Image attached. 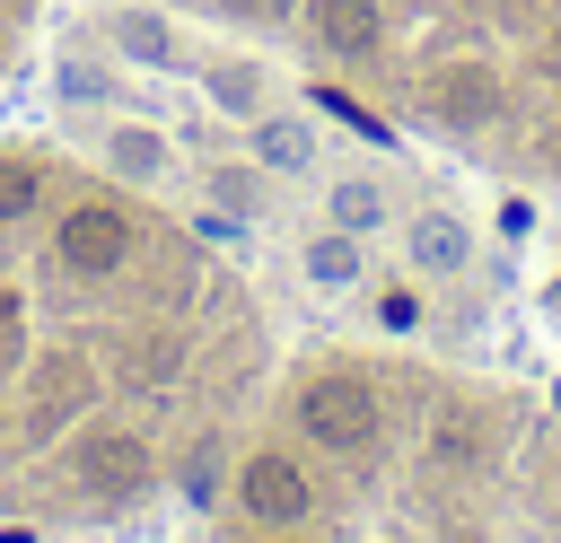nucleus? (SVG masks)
I'll list each match as a JSON object with an SVG mask.
<instances>
[{"instance_id": "6ab92c4d", "label": "nucleus", "mask_w": 561, "mask_h": 543, "mask_svg": "<svg viewBox=\"0 0 561 543\" xmlns=\"http://www.w3.org/2000/svg\"><path fill=\"white\" fill-rule=\"evenodd\" d=\"M219 490V447H193V499Z\"/></svg>"}, {"instance_id": "f8f14e48", "label": "nucleus", "mask_w": 561, "mask_h": 543, "mask_svg": "<svg viewBox=\"0 0 561 543\" xmlns=\"http://www.w3.org/2000/svg\"><path fill=\"white\" fill-rule=\"evenodd\" d=\"M307 280H316V289H351V280H359V236H351V228H342V236H316V245H307Z\"/></svg>"}, {"instance_id": "20e7f679", "label": "nucleus", "mask_w": 561, "mask_h": 543, "mask_svg": "<svg viewBox=\"0 0 561 543\" xmlns=\"http://www.w3.org/2000/svg\"><path fill=\"white\" fill-rule=\"evenodd\" d=\"M237 499H245V517H254V525H298V517L316 508V482H307V464H298V455L254 447V455L237 464Z\"/></svg>"}, {"instance_id": "2eb2a0df", "label": "nucleus", "mask_w": 561, "mask_h": 543, "mask_svg": "<svg viewBox=\"0 0 561 543\" xmlns=\"http://www.w3.org/2000/svg\"><path fill=\"white\" fill-rule=\"evenodd\" d=\"M333 219L359 236V228H377V219H386V193H377L368 175H342V184H333Z\"/></svg>"}, {"instance_id": "1a4fd4ad", "label": "nucleus", "mask_w": 561, "mask_h": 543, "mask_svg": "<svg viewBox=\"0 0 561 543\" xmlns=\"http://www.w3.org/2000/svg\"><path fill=\"white\" fill-rule=\"evenodd\" d=\"M114 44H123L131 61H149V70L175 61V26H167L158 9H123V18H114Z\"/></svg>"}, {"instance_id": "aec40b11", "label": "nucleus", "mask_w": 561, "mask_h": 543, "mask_svg": "<svg viewBox=\"0 0 561 543\" xmlns=\"http://www.w3.org/2000/svg\"><path fill=\"white\" fill-rule=\"evenodd\" d=\"M219 9H228V18H280L289 0H219Z\"/></svg>"}, {"instance_id": "6e6552de", "label": "nucleus", "mask_w": 561, "mask_h": 543, "mask_svg": "<svg viewBox=\"0 0 561 543\" xmlns=\"http://www.w3.org/2000/svg\"><path fill=\"white\" fill-rule=\"evenodd\" d=\"M316 35H324L333 53H351V61H368V53L386 44V9H377V0H316Z\"/></svg>"}, {"instance_id": "7ed1b4c3", "label": "nucleus", "mask_w": 561, "mask_h": 543, "mask_svg": "<svg viewBox=\"0 0 561 543\" xmlns=\"http://www.w3.org/2000/svg\"><path fill=\"white\" fill-rule=\"evenodd\" d=\"M421 105H430L447 131H482V123L500 114V70H491L482 53H447V61L421 79Z\"/></svg>"}, {"instance_id": "a211bd4d", "label": "nucleus", "mask_w": 561, "mask_h": 543, "mask_svg": "<svg viewBox=\"0 0 561 543\" xmlns=\"http://www.w3.org/2000/svg\"><path fill=\"white\" fill-rule=\"evenodd\" d=\"M254 193H263V175H254V166H210V201H219V210H237V219H245V210H263Z\"/></svg>"}, {"instance_id": "dca6fc26", "label": "nucleus", "mask_w": 561, "mask_h": 543, "mask_svg": "<svg viewBox=\"0 0 561 543\" xmlns=\"http://www.w3.org/2000/svg\"><path fill=\"white\" fill-rule=\"evenodd\" d=\"M175 359H184V350H175L167 333H131V342H123V377H149V385H167V377H175Z\"/></svg>"}, {"instance_id": "ddd939ff", "label": "nucleus", "mask_w": 561, "mask_h": 543, "mask_svg": "<svg viewBox=\"0 0 561 543\" xmlns=\"http://www.w3.org/2000/svg\"><path fill=\"white\" fill-rule=\"evenodd\" d=\"M105 158H114V175H140V184H149V175L167 166V140H158V131H140V123H123V131L105 140Z\"/></svg>"}, {"instance_id": "f257e3e1", "label": "nucleus", "mask_w": 561, "mask_h": 543, "mask_svg": "<svg viewBox=\"0 0 561 543\" xmlns=\"http://www.w3.org/2000/svg\"><path fill=\"white\" fill-rule=\"evenodd\" d=\"M298 429H307L316 447H333V455H368V447H377V429H386L377 385H368V377H351V368H333V377L298 385Z\"/></svg>"}, {"instance_id": "412c9836", "label": "nucleus", "mask_w": 561, "mask_h": 543, "mask_svg": "<svg viewBox=\"0 0 561 543\" xmlns=\"http://www.w3.org/2000/svg\"><path fill=\"white\" fill-rule=\"evenodd\" d=\"M272 543H289V525H272Z\"/></svg>"}, {"instance_id": "f3484780", "label": "nucleus", "mask_w": 561, "mask_h": 543, "mask_svg": "<svg viewBox=\"0 0 561 543\" xmlns=\"http://www.w3.org/2000/svg\"><path fill=\"white\" fill-rule=\"evenodd\" d=\"M44 201V175H35V158H0V219H26Z\"/></svg>"}, {"instance_id": "4468645a", "label": "nucleus", "mask_w": 561, "mask_h": 543, "mask_svg": "<svg viewBox=\"0 0 561 543\" xmlns=\"http://www.w3.org/2000/svg\"><path fill=\"white\" fill-rule=\"evenodd\" d=\"M210 105H228V114H254V105H263V79H254V61H210Z\"/></svg>"}, {"instance_id": "f03ea898", "label": "nucleus", "mask_w": 561, "mask_h": 543, "mask_svg": "<svg viewBox=\"0 0 561 543\" xmlns=\"http://www.w3.org/2000/svg\"><path fill=\"white\" fill-rule=\"evenodd\" d=\"M53 254L70 280H114L131 263V219L114 201H70V219L53 228Z\"/></svg>"}, {"instance_id": "39448f33", "label": "nucleus", "mask_w": 561, "mask_h": 543, "mask_svg": "<svg viewBox=\"0 0 561 543\" xmlns=\"http://www.w3.org/2000/svg\"><path fill=\"white\" fill-rule=\"evenodd\" d=\"M70 473H79L96 499H131V490L158 473V455H149L140 429H88V438L70 447Z\"/></svg>"}, {"instance_id": "4be33fe9", "label": "nucleus", "mask_w": 561, "mask_h": 543, "mask_svg": "<svg viewBox=\"0 0 561 543\" xmlns=\"http://www.w3.org/2000/svg\"><path fill=\"white\" fill-rule=\"evenodd\" d=\"M0 9H9V0H0Z\"/></svg>"}, {"instance_id": "9d476101", "label": "nucleus", "mask_w": 561, "mask_h": 543, "mask_svg": "<svg viewBox=\"0 0 561 543\" xmlns=\"http://www.w3.org/2000/svg\"><path fill=\"white\" fill-rule=\"evenodd\" d=\"M254 158H263V166H280V175H298V166L316 158V131H307V123H289V114H272V123L254 131Z\"/></svg>"}, {"instance_id": "0eeeda50", "label": "nucleus", "mask_w": 561, "mask_h": 543, "mask_svg": "<svg viewBox=\"0 0 561 543\" xmlns=\"http://www.w3.org/2000/svg\"><path fill=\"white\" fill-rule=\"evenodd\" d=\"M403 254H412V272H465L473 263V228L456 210H421L403 228Z\"/></svg>"}, {"instance_id": "9b49d317", "label": "nucleus", "mask_w": 561, "mask_h": 543, "mask_svg": "<svg viewBox=\"0 0 561 543\" xmlns=\"http://www.w3.org/2000/svg\"><path fill=\"white\" fill-rule=\"evenodd\" d=\"M430 455H438L447 473H473V464L491 455V438H482V429H473L465 412H438V429H430Z\"/></svg>"}, {"instance_id": "423d86ee", "label": "nucleus", "mask_w": 561, "mask_h": 543, "mask_svg": "<svg viewBox=\"0 0 561 543\" xmlns=\"http://www.w3.org/2000/svg\"><path fill=\"white\" fill-rule=\"evenodd\" d=\"M88 394H96V368H88L79 350H53V359L35 368V403H26V412H35V429H61L70 412H88Z\"/></svg>"}]
</instances>
